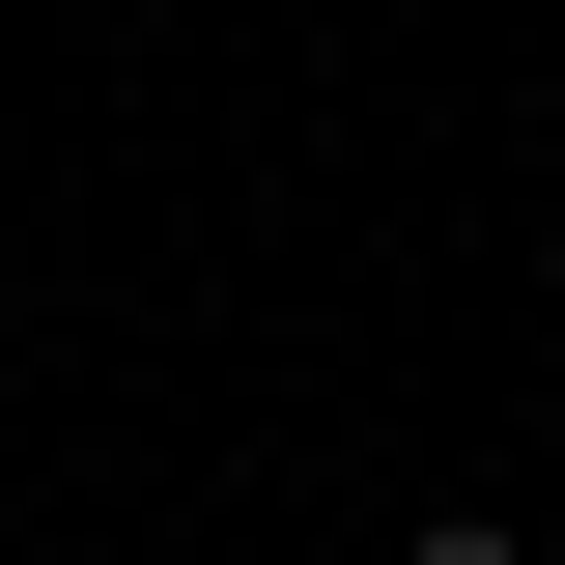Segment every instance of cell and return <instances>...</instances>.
<instances>
[{"label": "cell", "instance_id": "obj_1", "mask_svg": "<svg viewBox=\"0 0 565 565\" xmlns=\"http://www.w3.org/2000/svg\"><path fill=\"white\" fill-rule=\"evenodd\" d=\"M424 565H509V537H481V509H452V537H424Z\"/></svg>", "mask_w": 565, "mask_h": 565}]
</instances>
